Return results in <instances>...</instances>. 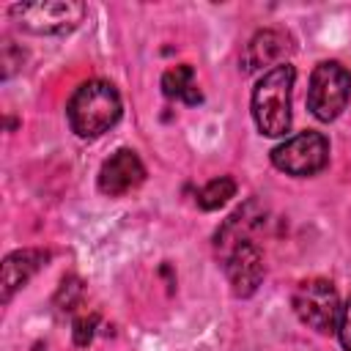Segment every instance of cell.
<instances>
[{"label":"cell","instance_id":"obj_1","mask_svg":"<svg viewBox=\"0 0 351 351\" xmlns=\"http://www.w3.org/2000/svg\"><path fill=\"white\" fill-rule=\"evenodd\" d=\"M121 110L123 104L115 85L104 80H88L71 93L66 104V118L77 137L93 140L110 132L121 121Z\"/></svg>","mask_w":351,"mask_h":351},{"label":"cell","instance_id":"obj_2","mask_svg":"<svg viewBox=\"0 0 351 351\" xmlns=\"http://www.w3.org/2000/svg\"><path fill=\"white\" fill-rule=\"evenodd\" d=\"M296 69L291 63H280L261 74L252 88V121L261 134L282 137L291 129V90H293Z\"/></svg>","mask_w":351,"mask_h":351},{"label":"cell","instance_id":"obj_3","mask_svg":"<svg viewBox=\"0 0 351 351\" xmlns=\"http://www.w3.org/2000/svg\"><path fill=\"white\" fill-rule=\"evenodd\" d=\"M85 3L80 0H36L14 3L8 14L19 22L22 30L36 36H63L71 33L85 19Z\"/></svg>","mask_w":351,"mask_h":351},{"label":"cell","instance_id":"obj_4","mask_svg":"<svg viewBox=\"0 0 351 351\" xmlns=\"http://www.w3.org/2000/svg\"><path fill=\"white\" fill-rule=\"evenodd\" d=\"M351 99V71L337 60H324L313 69L307 85V110L318 121H335Z\"/></svg>","mask_w":351,"mask_h":351},{"label":"cell","instance_id":"obj_5","mask_svg":"<svg viewBox=\"0 0 351 351\" xmlns=\"http://www.w3.org/2000/svg\"><path fill=\"white\" fill-rule=\"evenodd\" d=\"M340 310H343V304H340V296H337V288L332 285V280L310 277V280H302L293 291L296 318L321 335L337 332Z\"/></svg>","mask_w":351,"mask_h":351},{"label":"cell","instance_id":"obj_6","mask_svg":"<svg viewBox=\"0 0 351 351\" xmlns=\"http://www.w3.org/2000/svg\"><path fill=\"white\" fill-rule=\"evenodd\" d=\"M329 162V140L321 132H299L271 148V165L293 178L315 176Z\"/></svg>","mask_w":351,"mask_h":351},{"label":"cell","instance_id":"obj_7","mask_svg":"<svg viewBox=\"0 0 351 351\" xmlns=\"http://www.w3.org/2000/svg\"><path fill=\"white\" fill-rule=\"evenodd\" d=\"M263 252L255 241L241 239L233 241L230 247H225V274L230 282L233 296L247 299L258 291V285L263 282Z\"/></svg>","mask_w":351,"mask_h":351},{"label":"cell","instance_id":"obj_8","mask_svg":"<svg viewBox=\"0 0 351 351\" xmlns=\"http://www.w3.org/2000/svg\"><path fill=\"white\" fill-rule=\"evenodd\" d=\"M145 181V165L132 148H118L99 170V192L110 197H123Z\"/></svg>","mask_w":351,"mask_h":351},{"label":"cell","instance_id":"obj_9","mask_svg":"<svg viewBox=\"0 0 351 351\" xmlns=\"http://www.w3.org/2000/svg\"><path fill=\"white\" fill-rule=\"evenodd\" d=\"M291 49H293V47H291V36H288L285 30H277V27L258 30V33L247 41V47H244V52H241V69H244L247 74H250V71H261V69L269 71V66L274 69V66L285 63V58H288Z\"/></svg>","mask_w":351,"mask_h":351},{"label":"cell","instance_id":"obj_10","mask_svg":"<svg viewBox=\"0 0 351 351\" xmlns=\"http://www.w3.org/2000/svg\"><path fill=\"white\" fill-rule=\"evenodd\" d=\"M47 261H49V252L47 250H33V247L16 250V252L5 255V261H3V280H0V302L8 304L11 296L19 288H25L30 282V277L41 266H47Z\"/></svg>","mask_w":351,"mask_h":351},{"label":"cell","instance_id":"obj_11","mask_svg":"<svg viewBox=\"0 0 351 351\" xmlns=\"http://www.w3.org/2000/svg\"><path fill=\"white\" fill-rule=\"evenodd\" d=\"M162 93L167 99H181L184 104H200L203 96L195 85V69L189 63H178L162 74Z\"/></svg>","mask_w":351,"mask_h":351},{"label":"cell","instance_id":"obj_12","mask_svg":"<svg viewBox=\"0 0 351 351\" xmlns=\"http://www.w3.org/2000/svg\"><path fill=\"white\" fill-rule=\"evenodd\" d=\"M236 195V181L230 176H219V178H211L200 192H197V206L203 211H214L219 206H225L230 197Z\"/></svg>","mask_w":351,"mask_h":351},{"label":"cell","instance_id":"obj_13","mask_svg":"<svg viewBox=\"0 0 351 351\" xmlns=\"http://www.w3.org/2000/svg\"><path fill=\"white\" fill-rule=\"evenodd\" d=\"M96 321H99V315H82V318H77V321H74V343H77V346H82V348H85V346L93 340Z\"/></svg>","mask_w":351,"mask_h":351},{"label":"cell","instance_id":"obj_14","mask_svg":"<svg viewBox=\"0 0 351 351\" xmlns=\"http://www.w3.org/2000/svg\"><path fill=\"white\" fill-rule=\"evenodd\" d=\"M80 293H82V282L77 277H66L60 291H58V304H63V299H66V310H71V304L77 302Z\"/></svg>","mask_w":351,"mask_h":351},{"label":"cell","instance_id":"obj_15","mask_svg":"<svg viewBox=\"0 0 351 351\" xmlns=\"http://www.w3.org/2000/svg\"><path fill=\"white\" fill-rule=\"evenodd\" d=\"M337 337H340V346H343V351H351V299H348V302L343 304V310H340Z\"/></svg>","mask_w":351,"mask_h":351}]
</instances>
